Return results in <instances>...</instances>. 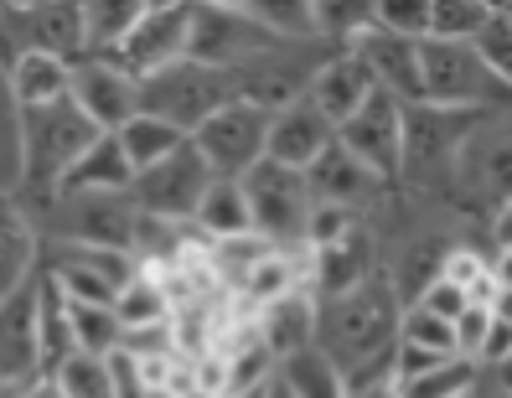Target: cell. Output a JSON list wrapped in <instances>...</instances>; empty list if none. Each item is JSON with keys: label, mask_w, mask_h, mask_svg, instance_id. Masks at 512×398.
Returning <instances> with one entry per match:
<instances>
[{"label": "cell", "mask_w": 512, "mask_h": 398, "mask_svg": "<svg viewBox=\"0 0 512 398\" xmlns=\"http://www.w3.org/2000/svg\"><path fill=\"white\" fill-rule=\"evenodd\" d=\"M331 47L337 42H326V37H275L269 47H259L254 57H244L233 68L238 99H254L259 109H280V104L300 99Z\"/></svg>", "instance_id": "obj_7"}, {"label": "cell", "mask_w": 512, "mask_h": 398, "mask_svg": "<svg viewBox=\"0 0 512 398\" xmlns=\"http://www.w3.org/2000/svg\"><path fill=\"white\" fill-rule=\"evenodd\" d=\"M42 243H88V249H130L140 207L130 192H57L37 212Z\"/></svg>", "instance_id": "obj_5"}, {"label": "cell", "mask_w": 512, "mask_h": 398, "mask_svg": "<svg viewBox=\"0 0 512 398\" xmlns=\"http://www.w3.org/2000/svg\"><path fill=\"white\" fill-rule=\"evenodd\" d=\"M399 311H404V295L394 290L388 269H373L368 280L316 300V347L342 367V378L368 373V367L394 373Z\"/></svg>", "instance_id": "obj_1"}, {"label": "cell", "mask_w": 512, "mask_h": 398, "mask_svg": "<svg viewBox=\"0 0 512 398\" xmlns=\"http://www.w3.org/2000/svg\"><path fill=\"white\" fill-rule=\"evenodd\" d=\"M492 6H507V0H492Z\"/></svg>", "instance_id": "obj_48"}, {"label": "cell", "mask_w": 512, "mask_h": 398, "mask_svg": "<svg viewBox=\"0 0 512 398\" xmlns=\"http://www.w3.org/2000/svg\"><path fill=\"white\" fill-rule=\"evenodd\" d=\"M337 140L373 176H383L388 187H394L399 181V150H404V104L394 94H383V88H373V94L337 125Z\"/></svg>", "instance_id": "obj_11"}, {"label": "cell", "mask_w": 512, "mask_h": 398, "mask_svg": "<svg viewBox=\"0 0 512 398\" xmlns=\"http://www.w3.org/2000/svg\"><path fill=\"white\" fill-rule=\"evenodd\" d=\"M68 99L88 114V125L114 130L140 109V88L135 78L104 52H83L73 57V78H68Z\"/></svg>", "instance_id": "obj_12"}, {"label": "cell", "mask_w": 512, "mask_h": 398, "mask_svg": "<svg viewBox=\"0 0 512 398\" xmlns=\"http://www.w3.org/2000/svg\"><path fill=\"white\" fill-rule=\"evenodd\" d=\"M342 398H399V388H394V373L378 367V373H352Z\"/></svg>", "instance_id": "obj_42"}, {"label": "cell", "mask_w": 512, "mask_h": 398, "mask_svg": "<svg viewBox=\"0 0 512 398\" xmlns=\"http://www.w3.org/2000/svg\"><path fill=\"white\" fill-rule=\"evenodd\" d=\"M269 378H275V352H269V347L259 342V331L249 326L244 342L223 352V393H233V388H259V383H269Z\"/></svg>", "instance_id": "obj_33"}, {"label": "cell", "mask_w": 512, "mask_h": 398, "mask_svg": "<svg viewBox=\"0 0 512 398\" xmlns=\"http://www.w3.org/2000/svg\"><path fill=\"white\" fill-rule=\"evenodd\" d=\"M135 88H140V109L176 125L182 135H192L213 109L238 99L233 68H213V63H197V57H176V63L135 78Z\"/></svg>", "instance_id": "obj_4"}, {"label": "cell", "mask_w": 512, "mask_h": 398, "mask_svg": "<svg viewBox=\"0 0 512 398\" xmlns=\"http://www.w3.org/2000/svg\"><path fill=\"white\" fill-rule=\"evenodd\" d=\"M52 398H57V393H52Z\"/></svg>", "instance_id": "obj_49"}, {"label": "cell", "mask_w": 512, "mask_h": 398, "mask_svg": "<svg viewBox=\"0 0 512 398\" xmlns=\"http://www.w3.org/2000/svg\"><path fill=\"white\" fill-rule=\"evenodd\" d=\"M269 398H290V393H285L280 383H269Z\"/></svg>", "instance_id": "obj_47"}, {"label": "cell", "mask_w": 512, "mask_h": 398, "mask_svg": "<svg viewBox=\"0 0 512 398\" xmlns=\"http://www.w3.org/2000/svg\"><path fill=\"white\" fill-rule=\"evenodd\" d=\"M373 88H378V83H373V73L363 68V57H357L352 47H331L326 63L316 68V78L306 83V99L331 119V130H337L342 119L373 94Z\"/></svg>", "instance_id": "obj_18"}, {"label": "cell", "mask_w": 512, "mask_h": 398, "mask_svg": "<svg viewBox=\"0 0 512 398\" xmlns=\"http://www.w3.org/2000/svg\"><path fill=\"white\" fill-rule=\"evenodd\" d=\"M68 331H73V352H94V357H109L119 336H125L114 305H94V300H68Z\"/></svg>", "instance_id": "obj_31"}, {"label": "cell", "mask_w": 512, "mask_h": 398, "mask_svg": "<svg viewBox=\"0 0 512 398\" xmlns=\"http://www.w3.org/2000/svg\"><path fill=\"white\" fill-rule=\"evenodd\" d=\"M238 285L254 300V311L264 300L285 295V290H306V249H275V243H269V249L238 274Z\"/></svg>", "instance_id": "obj_27"}, {"label": "cell", "mask_w": 512, "mask_h": 398, "mask_svg": "<svg viewBox=\"0 0 512 398\" xmlns=\"http://www.w3.org/2000/svg\"><path fill=\"white\" fill-rule=\"evenodd\" d=\"M16 125H21V202L37 212L42 202H52L63 171L99 135V125H88V114L73 99L16 109Z\"/></svg>", "instance_id": "obj_2"}, {"label": "cell", "mask_w": 512, "mask_h": 398, "mask_svg": "<svg viewBox=\"0 0 512 398\" xmlns=\"http://www.w3.org/2000/svg\"><path fill=\"white\" fill-rule=\"evenodd\" d=\"M409 300L425 305V311H435V316H445V321H456V311L466 305V290H461L456 280H445V274H435V280H425Z\"/></svg>", "instance_id": "obj_41"}, {"label": "cell", "mask_w": 512, "mask_h": 398, "mask_svg": "<svg viewBox=\"0 0 512 398\" xmlns=\"http://www.w3.org/2000/svg\"><path fill=\"white\" fill-rule=\"evenodd\" d=\"M37 373V342H32V280L21 290L0 295V383H32Z\"/></svg>", "instance_id": "obj_21"}, {"label": "cell", "mask_w": 512, "mask_h": 398, "mask_svg": "<svg viewBox=\"0 0 512 398\" xmlns=\"http://www.w3.org/2000/svg\"><path fill=\"white\" fill-rule=\"evenodd\" d=\"M357 57H363V68L373 73V83L383 94H394L399 104H414L419 99V37H399V32H383V26H363L352 42Z\"/></svg>", "instance_id": "obj_17"}, {"label": "cell", "mask_w": 512, "mask_h": 398, "mask_svg": "<svg viewBox=\"0 0 512 398\" xmlns=\"http://www.w3.org/2000/svg\"><path fill=\"white\" fill-rule=\"evenodd\" d=\"M16 398H52V388H47V378H32V383H21Z\"/></svg>", "instance_id": "obj_43"}, {"label": "cell", "mask_w": 512, "mask_h": 398, "mask_svg": "<svg viewBox=\"0 0 512 398\" xmlns=\"http://www.w3.org/2000/svg\"><path fill=\"white\" fill-rule=\"evenodd\" d=\"M130 181H135V171L125 161V150H119L114 130H99L73 156V166L63 171V181H57V192H130Z\"/></svg>", "instance_id": "obj_22"}, {"label": "cell", "mask_w": 512, "mask_h": 398, "mask_svg": "<svg viewBox=\"0 0 512 398\" xmlns=\"http://www.w3.org/2000/svg\"><path fill=\"white\" fill-rule=\"evenodd\" d=\"M254 331H259V342L275 352V362L300 352V347H311L316 342V295L311 290H285L275 300H264L259 316H254Z\"/></svg>", "instance_id": "obj_20"}, {"label": "cell", "mask_w": 512, "mask_h": 398, "mask_svg": "<svg viewBox=\"0 0 512 398\" xmlns=\"http://www.w3.org/2000/svg\"><path fill=\"white\" fill-rule=\"evenodd\" d=\"M187 228L202 233L207 243L254 233V223H249V202H244V187H238V176H213V181H207L202 197H197V207H192V218H187Z\"/></svg>", "instance_id": "obj_25"}, {"label": "cell", "mask_w": 512, "mask_h": 398, "mask_svg": "<svg viewBox=\"0 0 512 398\" xmlns=\"http://www.w3.org/2000/svg\"><path fill=\"white\" fill-rule=\"evenodd\" d=\"M21 393V383H0V398H16Z\"/></svg>", "instance_id": "obj_46"}, {"label": "cell", "mask_w": 512, "mask_h": 398, "mask_svg": "<svg viewBox=\"0 0 512 398\" xmlns=\"http://www.w3.org/2000/svg\"><path fill=\"white\" fill-rule=\"evenodd\" d=\"M373 26L399 37H425L430 32V0H373Z\"/></svg>", "instance_id": "obj_39"}, {"label": "cell", "mask_w": 512, "mask_h": 398, "mask_svg": "<svg viewBox=\"0 0 512 398\" xmlns=\"http://www.w3.org/2000/svg\"><path fill=\"white\" fill-rule=\"evenodd\" d=\"M481 373H487V367H481L476 357L450 352V357H435L430 367H419V373H409V378H394V388H399V398H456V393L476 388Z\"/></svg>", "instance_id": "obj_28"}, {"label": "cell", "mask_w": 512, "mask_h": 398, "mask_svg": "<svg viewBox=\"0 0 512 398\" xmlns=\"http://www.w3.org/2000/svg\"><path fill=\"white\" fill-rule=\"evenodd\" d=\"M497 311H507V305H481V300H466L461 311H456L450 331H456V352H461V357H476V352H481V342H487V331H492Z\"/></svg>", "instance_id": "obj_40"}, {"label": "cell", "mask_w": 512, "mask_h": 398, "mask_svg": "<svg viewBox=\"0 0 512 398\" xmlns=\"http://www.w3.org/2000/svg\"><path fill=\"white\" fill-rule=\"evenodd\" d=\"M83 11V42L88 52H109L125 42V32L145 16V0H78Z\"/></svg>", "instance_id": "obj_30"}, {"label": "cell", "mask_w": 512, "mask_h": 398, "mask_svg": "<svg viewBox=\"0 0 512 398\" xmlns=\"http://www.w3.org/2000/svg\"><path fill=\"white\" fill-rule=\"evenodd\" d=\"M331 119L300 94L280 109H269V130H264V156L269 161H280V166H295V171H306L321 150L331 145Z\"/></svg>", "instance_id": "obj_16"}, {"label": "cell", "mask_w": 512, "mask_h": 398, "mask_svg": "<svg viewBox=\"0 0 512 398\" xmlns=\"http://www.w3.org/2000/svg\"><path fill=\"white\" fill-rule=\"evenodd\" d=\"M419 99L440 109H507V83L471 52V42L419 37Z\"/></svg>", "instance_id": "obj_6"}, {"label": "cell", "mask_w": 512, "mask_h": 398, "mask_svg": "<svg viewBox=\"0 0 512 398\" xmlns=\"http://www.w3.org/2000/svg\"><path fill=\"white\" fill-rule=\"evenodd\" d=\"M171 6H192V0H145V11H171Z\"/></svg>", "instance_id": "obj_44"}, {"label": "cell", "mask_w": 512, "mask_h": 398, "mask_svg": "<svg viewBox=\"0 0 512 398\" xmlns=\"http://www.w3.org/2000/svg\"><path fill=\"white\" fill-rule=\"evenodd\" d=\"M316 6V37L326 42H352L363 26H373V0H311Z\"/></svg>", "instance_id": "obj_37"}, {"label": "cell", "mask_w": 512, "mask_h": 398, "mask_svg": "<svg viewBox=\"0 0 512 398\" xmlns=\"http://www.w3.org/2000/svg\"><path fill=\"white\" fill-rule=\"evenodd\" d=\"M68 78H73V63H68V57H57V52H37V47L16 52L11 63H6V83H11L16 109L68 99Z\"/></svg>", "instance_id": "obj_24"}, {"label": "cell", "mask_w": 512, "mask_h": 398, "mask_svg": "<svg viewBox=\"0 0 512 398\" xmlns=\"http://www.w3.org/2000/svg\"><path fill=\"white\" fill-rule=\"evenodd\" d=\"M42 264V233L37 218L16 192H0V295L21 290Z\"/></svg>", "instance_id": "obj_19"}, {"label": "cell", "mask_w": 512, "mask_h": 398, "mask_svg": "<svg viewBox=\"0 0 512 398\" xmlns=\"http://www.w3.org/2000/svg\"><path fill=\"white\" fill-rule=\"evenodd\" d=\"M192 6H228V11H244V0H192Z\"/></svg>", "instance_id": "obj_45"}, {"label": "cell", "mask_w": 512, "mask_h": 398, "mask_svg": "<svg viewBox=\"0 0 512 398\" xmlns=\"http://www.w3.org/2000/svg\"><path fill=\"white\" fill-rule=\"evenodd\" d=\"M244 16L259 21L269 37H316L311 0H244Z\"/></svg>", "instance_id": "obj_35"}, {"label": "cell", "mask_w": 512, "mask_h": 398, "mask_svg": "<svg viewBox=\"0 0 512 398\" xmlns=\"http://www.w3.org/2000/svg\"><path fill=\"white\" fill-rule=\"evenodd\" d=\"M492 0H430V32L425 37H445V42H466L481 21H487Z\"/></svg>", "instance_id": "obj_38"}, {"label": "cell", "mask_w": 512, "mask_h": 398, "mask_svg": "<svg viewBox=\"0 0 512 398\" xmlns=\"http://www.w3.org/2000/svg\"><path fill=\"white\" fill-rule=\"evenodd\" d=\"M481 114H497V109H440L425 99L404 104V150H399L394 187L425 192V197H450V166H456V150L476 130Z\"/></svg>", "instance_id": "obj_3"}, {"label": "cell", "mask_w": 512, "mask_h": 398, "mask_svg": "<svg viewBox=\"0 0 512 398\" xmlns=\"http://www.w3.org/2000/svg\"><path fill=\"white\" fill-rule=\"evenodd\" d=\"M244 202H249V223L264 243L275 249H300V233H306V212H311V192H306V176L295 166H280V161H254L244 176Z\"/></svg>", "instance_id": "obj_8"}, {"label": "cell", "mask_w": 512, "mask_h": 398, "mask_svg": "<svg viewBox=\"0 0 512 398\" xmlns=\"http://www.w3.org/2000/svg\"><path fill=\"white\" fill-rule=\"evenodd\" d=\"M104 57H114L130 78H145L176 57H187V6H171V11H145L119 47H109Z\"/></svg>", "instance_id": "obj_15"}, {"label": "cell", "mask_w": 512, "mask_h": 398, "mask_svg": "<svg viewBox=\"0 0 512 398\" xmlns=\"http://www.w3.org/2000/svg\"><path fill=\"white\" fill-rule=\"evenodd\" d=\"M275 383L290 393V398H342L347 378H342V367L331 362L316 342L311 347H300L290 357L275 362Z\"/></svg>", "instance_id": "obj_26"}, {"label": "cell", "mask_w": 512, "mask_h": 398, "mask_svg": "<svg viewBox=\"0 0 512 398\" xmlns=\"http://www.w3.org/2000/svg\"><path fill=\"white\" fill-rule=\"evenodd\" d=\"M47 388H52L57 398H114L109 362L94 357V352H68V357L47 373Z\"/></svg>", "instance_id": "obj_32"}, {"label": "cell", "mask_w": 512, "mask_h": 398, "mask_svg": "<svg viewBox=\"0 0 512 398\" xmlns=\"http://www.w3.org/2000/svg\"><path fill=\"white\" fill-rule=\"evenodd\" d=\"M114 140H119V150H125L130 171H145V166H156L161 156H171V150L182 145L187 135L176 130V125H166V119L135 109V114L125 119V125H114Z\"/></svg>", "instance_id": "obj_29"}, {"label": "cell", "mask_w": 512, "mask_h": 398, "mask_svg": "<svg viewBox=\"0 0 512 398\" xmlns=\"http://www.w3.org/2000/svg\"><path fill=\"white\" fill-rule=\"evenodd\" d=\"M394 342L419 347V352H430V357H450V352H456V331H450L445 316H435V311H425V305L404 300V311H399V336H394Z\"/></svg>", "instance_id": "obj_34"}, {"label": "cell", "mask_w": 512, "mask_h": 398, "mask_svg": "<svg viewBox=\"0 0 512 398\" xmlns=\"http://www.w3.org/2000/svg\"><path fill=\"white\" fill-rule=\"evenodd\" d=\"M32 342H37V373H42V378L73 352L68 300H63V290H57L47 274H42V264H37V274H32Z\"/></svg>", "instance_id": "obj_23"}, {"label": "cell", "mask_w": 512, "mask_h": 398, "mask_svg": "<svg viewBox=\"0 0 512 398\" xmlns=\"http://www.w3.org/2000/svg\"><path fill=\"white\" fill-rule=\"evenodd\" d=\"M300 176H306V192H311V202H331V207L363 212V218H368L373 207H383V197L394 192L383 176H373L363 161H357V156H352V150H347L337 135H331V145H326L321 156H316L306 171H300Z\"/></svg>", "instance_id": "obj_13"}, {"label": "cell", "mask_w": 512, "mask_h": 398, "mask_svg": "<svg viewBox=\"0 0 512 398\" xmlns=\"http://www.w3.org/2000/svg\"><path fill=\"white\" fill-rule=\"evenodd\" d=\"M466 42H471V52H476L502 83H512V11H507V6H492L487 21H481Z\"/></svg>", "instance_id": "obj_36"}, {"label": "cell", "mask_w": 512, "mask_h": 398, "mask_svg": "<svg viewBox=\"0 0 512 398\" xmlns=\"http://www.w3.org/2000/svg\"><path fill=\"white\" fill-rule=\"evenodd\" d=\"M207 181H213L207 161L197 156V145H192V140H182V145H176L171 156H161L156 166L135 171V181H130V202L145 212V218L187 223Z\"/></svg>", "instance_id": "obj_10"}, {"label": "cell", "mask_w": 512, "mask_h": 398, "mask_svg": "<svg viewBox=\"0 0 512 398\" xmlns=\"http://www.w3.org/2000/svg\"><path fill=\"white\" fill-rule=\"evenodd\" d=\"M275 37L259 21H249L244 11L228 6H187V57L213 68H238L244 57H254L259 47H269Z\"/></svg>", "instance_id": "obj_14"}, {"label": "cell", "mask_w": 512, "mask_h": 398, "mask_svg": "<svg viewBox=\"0 0 512 398\" xmlns=\"http://www.w3.org/2000/svg\"><path fill=\"white\" fill-rule=\"evenodd\" d=\"M264 130H269V109H259L254 99H228L187 140L197 145V156L213 176H244L254 161H264Z\"/></svg>", "instance_id": "obj_9"}]
</instances>
